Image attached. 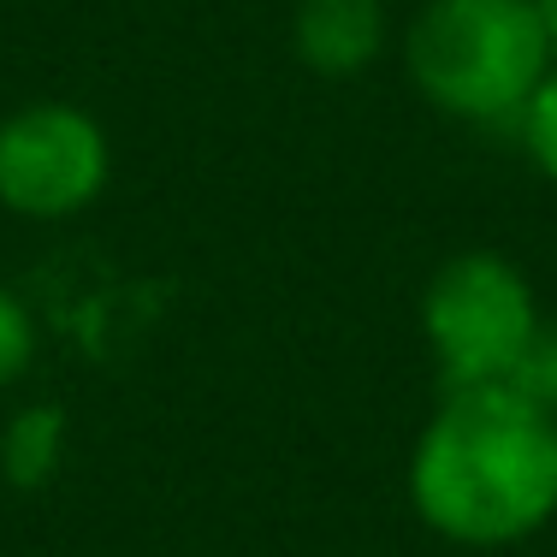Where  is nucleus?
Listing matches in <instances>:
<instances>
[{
	"mask_svg": "<svg viewBox=\"0 0 557 557\" xmlns=\"http://www.w3.org/2000/svg\"><path fill=\"white\" fill-rule=\"evenodd\" d=\"M409 510L462 552H510L557 522V416L522 386L445 392L409 450Z\"/></svg>",
	"mask_w": 557,
	"mask_h": 557,
	"instance_id": "nucleus-1",
	"label": "nucleus"
},
{
	"mask_svg": "<svg viewBox=\"0 0 557 557\" xmlns=\"http://www.w3.org/2000/svg\"><path fill=\"white\" fill-rule=\"evenodd\" d=\"M557 65L534 0H421L404 30V72L433 113L516 131Z\"/></svg>",
	"mask_w": 557,
	"mask_h": 557,
	"instance_id": "nucleus-2",
	"label": "nucleus"
},
{
	"mask_svg": "<svg viewBox=\"0 0 557 557\" xmlns=\"http://www.w3.org/2000/svg\"><path fill=\"white\" fill-rule=\"evenodd\" d=\"M421 338L445 374V392L522 386L546 397L557 350L546 344L528 273L498 249H462L421 290Z\"/></svg>",
	"mask_w": 557,
	"mask_h": 557,
	"instance_id": "nucleus-3",
	"label": "nucleus"
},
{
	"mask_svg": "<svg viewBox=\"0 0 557 557\" xmlns=\"http://www.w3.org/2000/svg\"><path fill=\"white\" fill-rule=\"evenodd\" d=\"M113 143L77 101H24L0 119V208L18 220H72L108 190Z\"/></svg>",
	"mask_w": 557,
	"mask_h": 557,
	"instance_id": "nucleus-4",
	"label": "nucleus"
},
{
	"mask_svg": "<svg viewBox=\"0 0 557 557\" xmlns=\"http://www.w3.org/2000/svg\"><path fill=\"white\" fill-rule=\"evenodd\" d=\"M386 0H297L290 48L314 77H356L386 54Z\"/></svg>",
	"mask_w": 557,
	"mask_h": 557,
	"instance_id": "nucleus-5",
	"label": "nucleus"
},
{
	"mask_svg": "<svg viewBox=\"0 0 557 557\" xmlns=\"http://www.w3.org/2000/svg\"><path fill=\"white\" fill-rule=\"evenodd\" d=\"M65 462V409L60 404H24L0 428V474L18 493H42Z\"/></svg>",
	"mask_w": 557,
	"mask_h": 557,
	"instance_id": "nucleus-6",
	"label": "nucleus"
},
{
	"mask_svg": "<svg viewBox=\"0 0 557 557\" xmlns=\"http://www.w3.org/2000/svg\"><path fill=\"white\" fill-rule=\"evenodd\" d=\"M516 137H522V149H528V161H534V172L557 190V65L546 72V84L534 89V101H528Z\"/></svg>",
	"mask_w": 557,
	"mask_h": 557,
	"instance_id": "nucleus-7",
	"label": "nucleus"
},
{
	"mask_svg": "<svg viewBox=\"0 0 557 557\" xmlns=\"http://www.w3.org/2000/svg\"><path fill=\"white\" fill-rule=\"evenodd\" d=\"M36 350H42V338H36L30 309H24V302L0 285V392H12L24 374H30Z\"/></svg>",
	"mask_w": 557,
	"mask_h": 557,
	"instance_id": "nucleus-8",
	"label": "nucleus"
},
{
	"mask_svg": "<svg viewBox=\"0 0 557 557\" xmlns=\"http://www.w3.org/2000/svg\"><path fill=\"white\" fill-rule=\"evenodd\" d=\"M534 12H540V24H546V42L557 54V0H534Z\"/></svg>",
	"mask_w": 557,
	"mask_h": 557,
	"instance_id": "nucleus-9",
	"label": "nucleus"
},
{
	"mask_svg": "<svg viewBox=\"0 0 557 557\" xmlns=\"http://www.w3.org/2000/svg\"><path fill=\"white\" fill-rule=\"evenodd\" d=\"M546 404H552V416H557V368H552V386H546Z\"/></svg>",
	"mask_w": 557,
	"mask_h": 557,
	"instance_id": "nucleus-10",
	"label": "nucleus"
}]
</instances>
